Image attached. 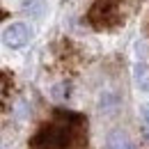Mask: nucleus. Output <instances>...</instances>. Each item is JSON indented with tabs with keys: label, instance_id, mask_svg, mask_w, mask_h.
I'll return each instance as SVG.
<instances>
[{
	"label": "nucleus",
	"instance_id": "6",
	"mask_svg": "<svg viewBox=\"0 0 149 149\" xmlns=\"http://www.w3.org/2000/svg\"><path fill=\"white\" fill-rule=\"evenodd\" d=\"M140 133H142V142L149 147V122H147V119L142 122V129H140Z\"/></svg>",
	"mask_w": 149,
	"mask_h": 149
},
{
	"label": "nucleus",
	"instance_id": "1",
	"mask_svg": "<svg viewBox=\"0 0 149 149\" xmlns=\"http://www.w3.org/2000/svg\"><path fill=\"white\" fill-rule=\"evenodd\" d=\"M85 135V117L78 112L57 110L55 119L44 124L32 135L30 149H69Z\"/></svg>",
	"mask_w": 149,
	"mask_h": 149
},
{
	"label": "nucleus",
	"instance_id": "3",
	"mask_svg": "<svg viewBox=\"0 0 149 149\" xmlns=\"http://www.w3.org/2000/svg\"><path fill=\"white\" fill-rule=\"evenodd\" d=\"M32 37V30L28 28V23H12L9 28H5L2 32V44L9 48H23Z\"/></svg>",
	"mask_w": 149,
	"mask_h": 149
},
{
	"label": "nucleus",
	"instance_id": "4",
	"mask_svg": "<svg viewBox=\"0 0 149 149\" xmlns=\"http://www.w3.org/2000/svg\"><path fill=\"white\" fill-rule=\"evenodd\" d=\"M106 149H135V147H133L131 138L124 131L115 129V131H110L108 138H106Z\"/></svg>",
	"mask_w": 149,
	"mask_h": 149
},
{
	"label": "nucleus",
	"instance_id": "7",
	"mask_svg": "<svg viewBox=\"0 0 149 149\" xmlns=\"http://www.w3.org/2000/svg\"><path fill=\"white\" fill-rule=\"evenodd\" d=\"M140 112H142V119H147V122H149V103H145V106L140 108Z\"/></svg>",
	"mask_w": 149,
	"mask_h": 149
},
{
	"label": "nucleus",
	"instance_id": "2",
	"mask_svg": "<svg viewBox=\"0 0 149 149\" xmlns=\"http://www.w3.org/2000/svg\"><path fill=\"white\" fill-rule=\"evenodd\" d=\"M87 21L96 30H112L122 23V7L119 0H96L90 12H87Z\"/></svg>",
	"mask_w": 149,
	"mask_h": 149
},
{
	"label": "nucleus",
	"instance_id": "5",
	"mask_svg": "<svg viewBox=\"0 0 149 149\" xmlns=\"http://www.w3.org/2000/svg\"><path fill=\"white\" fill-rule=\"evenodd\" d=\"M135 83H138L140 90L149 92V67L145 62H138L135 64Z\"/></svg>",
	"mask_w": 149,
	"mask_h": 149
}]
</instances>
